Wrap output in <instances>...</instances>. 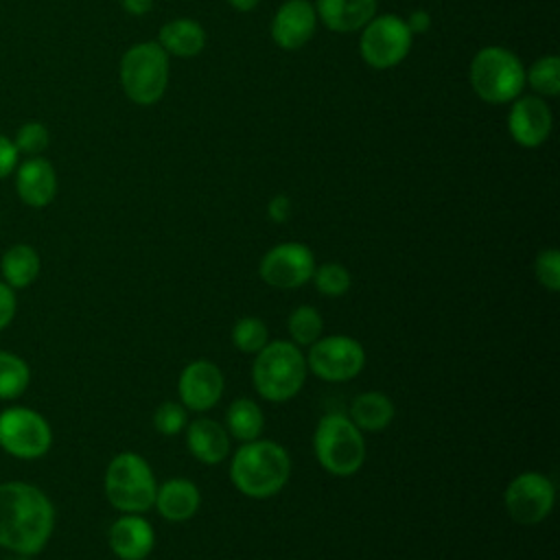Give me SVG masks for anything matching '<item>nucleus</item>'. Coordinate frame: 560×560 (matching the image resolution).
<instances>
[{"label": "nucleus", "mask_w": 560, "mask_h": 560, "mask_svg": "<svg viewBox=\"0 0 560 560\" xmlns=\"http://www.w3.org/2000/svg\"><path fill=\"white\" fill-rule=\"evenodd\" d=\"M234 9H238V11H249V9H254L256 4H258V0H228Z\"/></svg>", "instance_id": "obj_38"}, {"label": "nucleus", "mask_w": 560, "mask_h": 560, "mask_svg": "<svg viewBox=\"0 0 560 560\" xmlns=\"http://www.w3.org/2000/svg\"><path fill=\"white\" fill-rule=\"evenodd\" d=\"M313 451L326 472L337 477L354 475L365 462L363 431L343 413H326L315 427Z\"/></svg>", "instance_id": "obj_4"}, {"label": "nucleus", "mask_w": 560, "mask_h": 560, "mask_svg": "<svg viewBox=\"0 0 560 560\" xmlns=\"http://www.w3.org/2000/svg\"><path fill=\"white\" fill-rule=\"evenodd\" d=\"M472 90L488 103H508L516 98L525 83V70L518 57L505 48H481L470 63Z\"/></svg>", "instance_id": "obj_7"}, {"label": "nucleus", "mask_w": 560, "mask_h": 560, "mask_svg": "<svg viewBox=\"0 0 560 560\" xmlns=\"http://www.w3.org/2000/svg\"><path fill=\"white\" fill-rule=\"evenodd\" d=\"M31 378L28 365L11 352L0 350V398H18Z\"/></svg>", "instance_id": "obj_26"}, {"label": "nucleus", "mask_w": 560, "mask_h": 560, "mask_svg": "<svg viewBox=\"0 0 560 560\" xmlns=\"http://www.w3.org/2000/svg\"><path fill=\"white\" fill-rule=\"evenodd\" d=\"M556 488L542 472H521L516 475L503 494L505 510L512 521L521 525H536L545 521L553 508Z\"/></svg>", "instance_id": "obj_11"}, {"label": "nucleus", "mask_w": 560, "mask_h": 560, "mask_svg": "<svg viewBox=\"0 0 560 560\" xmlns=\"http://www.w3.org/2000/svg\"><path fill=\"white\" fill-rule=\"evenodd\" d=\"M223 372L219 365L206 359L190 361L177 381V392L182 398V405L190 411H206L219 402L223 396Z\"/></svg>", "instance_id": "obj_13"}, {"label": "nucleus", "mask_w": 560, "mask_h": 560, "mask_svg": "<svg viewBox=\"0 0 560 560\" xmlns=\"http://www.w3.org/2000/svg\"><path fill=\"white\" fill-rule=\"evenodd\" d=\"M15 149L24 153H39L48 147V129L42 122H24L15 133Z\"/></svg>", "instance_id": "obj_32"}, {"label": "nucleus", "mask_w": 560, "mask_h": 560, "mask_svg": "<svg viewBox=\"0 0 560 560\" xmlns=\"http://www.w3.org/2000/svg\"><path fill=\"white\" fill-rule=\"evenodd\" d=\"M52 442L44 416L26 407H11L0 413V446L22 459L42 457Z\"/></svg>", "instance_id": "obj_9"}, {"label": "nucleus", "mask_w": 560, "mask_h": 560, "mask_svg": "<svg viewBox=\"0 0 560 560\" xmlns=\"http://www.w3.org/2000/svg\"><path fill=\"white\" fill-rule=\"evenodd\" d=\"M365 365L363 346L348 335H328L311 343L306 368L322 381L343 383L354 378Z\"/></svg>", "instance_id": "obj_8"}, {"label": "nucleus", "mask_w": 560, "mask_h": 560, "mask_svg": "<svg viewBox=\"0 0 560 560\" xmlns=\"http://www.w3.org/2000/svg\"><path fill=\"white\" fill-rule=\"evenodd\" d=\"M120 81L125 94L138 105L155 103L168 81V57L158 42L131 46L120 61Z\"/></svg>", "instance_id": "obj_6"}, {"label": "nucleus", "mask_w": 560, "mask_h": 560, "mask_svg": "<svg viewBox=\"0 0 560 560\" xmlns=\"http://www.w3.org/2000/svg\"><path fill=\"white\" fill-rule=\"evenodd\" d=\"M315 258L304 243H280L271 247L260 265L258 273L262 282L273 289H298L313 278Z\"/></svg>", "instance_id": "obj_12"}, {"label": "nucleus", "mask_w": 560, "mask_h": 560, "mask_svg": "<svg viewBox=\"0 0 560 560\" xmlns=\"http://www.w3.org/2000/svg\"><path fill=\"white\" fill-rule=\"evenodd\" d=\"M529 85L547 96H556L560 92V61L558 57H542L529 68Z\"/></svg>", "instance_id": "obj_29"}, {"label": "nucleus", "mask_w": 560, "mask_h": 560, "mask_svg": "<svg viewBox=\"0 0 560 560\" xmlns=\"http://www.w3.org/2000/svg\"><path fill=\"white\" fill-rule=\"evenodd\" d=\"M186 407L173 400L162 402L155 411H153V427L158 433L162 435H177L186 429L188 424V416H186Z\"/></svg>", "instance_id": "obj_30"}, {"label": "nucleus", "mask_w": 560, "mask_h": 560, "mask_svg": "<svg viewBox=\"0 0 560 560\" xmlns=\"http://www.w3.org/2000/svg\"><path fill=\"white\" fill-rule=\"evenodd\" d=\"M267 214L273 223H284L291 217V201L287 195H276L271 197L269 206H267Z\"/></svg>", "instance_id": "obj_35"}, {"label": "nucleus", "mask_w": 560, "mask_h": 560, "mask_svg": "<svg viewBox=\"0 0 560 560\" xmlns=\"http://www.w3.org/2000/svg\"><path fill=\"white\" fill-rule=\"evenodd\" d=\"M13 315H15V295L9 289V284L0 282V330L9 326Z\"/></svg>", "instance_id": "obj_34"}, {"label": "nucleus", "mask_w": 560, "mask_h": 560, "mask_svg": "<svg viewBox=\"0 0 560 560\" xmlns=\"http://www.w3.org/2000/svg\"><path fill=\"white\" fill-rule=\"evenodd\" d=\"M15 188L24 203L33 208H42L50 203L57 192L55 168L44 158H31L18 168Z\"/></svg>", "instance_id": "obj_18"}, {"label": "nucleus", "mask_w": 560, "mask_h": 560, "mask_svg": "<svg viewBox=\"0 0 560 560\" xmlns=\"http://www.w3.org/2000/svg\"><path fill=\"white\" fill-rule=\"evenodd\" d=\"M411 46V31L398 15L372 18L361 33V57L372 68H389L405 59Z\"/></svg>", "instance_id": "obj_10"}, {"label": "nucleus", "mask_w": 560, "mask_h": 560, "mask_svg": "<svg viewBox=\"0 0 560 560\" xmlns=\"http://www.w3.org/2000/svg\"><path fill=\"white\" fill-rule=\"evenodd\" d=\"M348 418L357 424V429L378 433L392 422L394 402L383 392H363L352 400Z\"/></svg>", "instance_id": "obj_22"}, {"label": "nucleus", "mask_w": 560, "mask_h": 560, "mask_svg": "<svg viewBox=\"0 0 560 560\" xmlns=\"http://www.w3.org/2000/svg\"><path fill=\"white\" fill-rule=\"evenodd\" d=\"M311 280L315 282V289L328 298H339V295L348 293L350 282H352L350 271L339 262H324V265L315 267Z\"/></svg>", "instance_id": "obj_28"}, {"label": "nucleus", "mask_w": 560, "mask_h": 560, "mask_svg": "<svg viewBox=\"0 0 560 560\" xmlns=\"http://www.w3.org/2000/svg\"><path fill=\"white\" fill-rule=\"evenodd\" d=\"M405 24H407V28L411 31V35H413V33H424V31H429V26H431V18H429L427 11H413Z\"/></svg>", "instance_id": "obj_36"}, {"label": "nucleus", "mask_w": 560, "mask_h": 560, "mask_svg": "<svg viewBox=\"0 0 560 560\" xmlns=\"http://www.w3.org/2000/svg\"><path fill=\"white\" fill-rule=\"evenodd\" d=\"M291 475V459L284 446L273 440H249L238 446L230 462V479L238 492L252 499L273 497Z\"/></svg>", "instance_id": "obj_2"}, {"label": "nucleus", "mask_w": 560, "mask_h": 560, "mask_svg": "<svg viewBox=\"0 0 560 560\" xmlns=\"http://www.w3.org/2000/svg\"><path fill=\"white\" fill-rule=\"evenodd\" d=\"M315 31V9L306 0H287L273 22H271V37L278 46L287 50H295L311 39Z\"/></svg>", "instance_id": "obj_15"}, {"label": "nucleus", "mask_w": 560, "mask_h": 560, "mask_svg": "<svg viewBox=\"0 0 560 560\" xmlns=\"http://www.w3.org/2000/svg\"><path fill=\"white\" fill-rule=\"evenodd\" d=\"M158 483L151 466L138 453L116 455L105 470V494L125 514H140L153 508Z\"/></svg>", "instance_id": "obj_5"}, {"label": "nucleus", "mask_w": 560, "mask_h": 560, "mask_svg": "<svg viewBox=\"0 0 560 560\" xmlns=\"http://www.w3.org/2000/svg\"><path fill=\"white\" fill-rule=\"evenodd\" d=\"M160 46L166 55L175 57H195L206 46L203 28L186 18L171 20L160 28Z\"/></svg>", "instance_id": "obj_21"}, {"label": "nucleus", "mask_w": 560, "mask_h": 560, "mask_svg": "<svg viewBox=\"0 0 560 560\" xmlns=\"http://www.w3.org/2000/svg\"><path fill=\"white\" fill-rule=\"evenodd\" d=\"M306 357L293 341H267L254 359L252 381L269 402H284L298 396L306 381Z\"/></svg>", "instance_id": "obj_3"}, {"label": "nucleus", "mask_w": 560, "mask_h": 560, "mask_svg": "<svg viewBox=\"0 0 560 560\" xmlns=\"http://www.w3.org/2000/svg\"><path fill=\"white\" fill-rule=\"evenodd\" d=\"M376 11V0H317V15L337 31L350 33L365 26Z\"/></svg>", "instance_id": "obj_20"}, {"label": "nucleus", "mask_w": 560, "mask_h": 560, "mask_svg": "<svg viewBox=\"0 0 560 560\" xmlns=\"http://www.w3.org/2000/svg\"><path fill=\"white\" fill-rule=\"evenodd\" d=\"M186 446L201 464H221L230 453V433L210 418H197L186 424Z\"/></svg>", "instance_id": "obj_17"}, {"label": "nucleus", "mask_w": 560, "mask_h": 560, "mask_svg": "<svg viewBox=\"0 0 560 560\" xmlns=\"http://www.w3.org/2000/svg\"><path fill=\"white\" fill-rule=\"evenodd\" d=\"M287 326H289L291 341L295 346H311L313 341H317L322 337L324 322H322V315L313 306L302 304L291 311Z\"/></svg>", "instance_id": "obj_25"}, {"label": "nucleus", "mask_w": 560, "mask_h": 560, "mask_svg": "<svg viewBox=\"0 0 560 560\" xmlns=\"http://www.w3.org/2000/svg\"><path fill=\"white\" fill-rule=\"evenodd\" d=\"M39 273V256L31 245H13L2 256V276L9 287H28Z\"/></svg>", "instance_id": "obj_24"}, {"label": "nucleus", "mask_w": 560, "mask_h": 560, "mask_svg": "<svg viewBox=\"0 0 560 560\" xmlns=\"http://www.w3.org/2000/svg\"><path fill=\"white\" fill-rule=\"evenodd\" d=\"M508 127L521 147H538L551 129L549 107L538 96H523L512 105Z\"/></svg>", "instance_id": "obj_14"}, {"label": "nucleus", "mask_w": 560, "mask_h": 560, "mask_svg": "<svg viewBox=\"0 0 560 560\" xmlns=\"http://www.w3.org/2000/svg\"><path fill=\"white\" fill-rule=\"evenodd\" d=\"M18 164V149L15 144L0 133V177H7Z\"/></svg>", "instance_id": "obj_33"}, {"label": "nucleus", "mask_w": 560, "mask_h": 560, "mask_svg": "<svg viewBox=\"0 0 560 560\" xmlns=\"http://www.w3.org/2000/svg\"><path fill=\"white\" fill-rule=\"evenodd\" d=\"M55 527V508L48 497L22 481L0 483V547L22 556L44 549Z\"/></svg>", "instance_id": "obj_1"}, {"label": "nucleus", "mask_w": 560, "mask_h": 560, "mask_svg": "<svg viewBox=\"0 0 560 560\" xmlns=\"http://www.w3.org/2000/svg\"><path fill=\"white\" fill-rule=\"evenodd\" d=\"M269 341L267 326L258 317H241L232 326V343L247 354H256Z\"/></svg>", "instance_id": "obj_27"}, {"label": "nucleus", "mask_w": 560, "mask_h": 560, "mask_svg": "<svg viewBox=\"0 0 560 560\" xmlns=\"http://www.w3.org/2000/svg\"><path fill=\"white\" fill-rule=\"evenodd\" d=\"M534 271H536V280L551 293H556L560 289V252L558 249H542L536 256L534 262Z\"/></svg>", "instance_id": "obj_31"}, {"label": "nucleus", "mask_w": 560, "mask_h": 560, "mask_svg": "<svg viewBox=\"0 0 560 560\" xmlns=\"http://www.w3.org/2000/svg\"><path fill=\"white\" fill-rule=\"evenodd\" d=\"M199 501H201L199 488L190 479L173 477L158 488L153 505L166 521L182 523L195 516V512L199 510Z\"/></svg>", "instance_id": "obj_19"}, {"label": "nucleus", "mask_w": 560, "mask_h": 560, "mask_svg": "<svg viewBox=\"0 0 560 560\" xmlns=\"http://www.w3.org/2000/svg\"><path fill=\"white\" fill-rule=\"evenodd\" d=\"M262 409L252 398H236L225 411V431L241 442L256 440L262 431Z\"/></svg>", "instance_id": "obj_23"}, {"label": "nucleus", "mask_w": 560, "mask_h": 560, "mask_svg": "<svg viewBox=\"0 0 560 560\" xmlns=\"http://www.w3.org/2000/svg\"><path fill=\"white\" fill-rule=\"evenodd\" d=\"M122 7L131 13V15H144L147 11H151L153 0H120Z\"/></svg>", "instance_id": "obj_37"}, {"label": "nucleus", "mask_w": 560, "mask_h": 560, "mask_svg": "<svg viewBox=\"0 0 560 560\" xmlns=\"http://www.w3.org/2000/svg\"><path fill=\"white\" fill-rule=\"evenodd\" d=\"M155 545L153 527L140 514H125L109 527V547L120 560H144Z\"/></svg>", "instance_id": "obj_16"}]
</instances>
